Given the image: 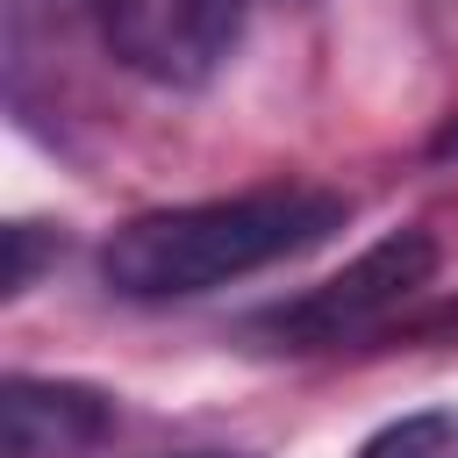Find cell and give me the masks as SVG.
Masks as SVG:
<instances>
[{"instance_id": "1", "label": "cell", "mask_w": 458, "mask_h": 458, "mask_svg": "<svg viewBox=\"0 0 458 458\" xmlns=\"http://www.w3.org/2000/svg\"><path fill=\"white\" fill-rule=\"evenodd\" d=\"M344 222H351V200L336 186H308V179L186 200V208L122 222L100 250V279L122 301H186V293L250 279L265 265H286Z\"/></svg>"}, {"instance_id": "2", "label": "cell", "mask_w": 458, "mask_h": 458, "mask_svg": "<svg viewBox=\"0 0 458 458\" xmlns=\"http://www.w3.org/2000/svg\"><path fill=\"white\" fill-rule=\"evenodd\" d=\"M437 236L429 229H394L372 250H358L336 279L293 293L286 308L258 315V336H272V351H336L358 344L372 329H386L429 279H437Z\"/></svg>"}, {"instance_id": "3", "label": "cell", "mask_w": 458, "mask_h": 458, "mask_svg": "<svg viewBox=\"0 0 458 458\" xmlns=\"http://www.w3.org/2000/svg\"><path fill=\"white\" fill-rule=\"evenodd\" d=\"M107 50L150 86H200L243 36V0H93Z\"/></svg>"}, {"instance_id": "4", "label": "cell", "mask_w": 458, "mask_h": 458, "mask_svg": "<svg viewBox=\"0 0 458 458\" xmlns=\"http://www.w3.org/2000/svg\"><path fill=\"white\" fill-rule=\"evenodd\" d=\"M114 429V401L100 386L79 379H29L14 372L0 386V437L7 458H79L93 444H107Z\"/></svg>"}, {"instance_id": "5", "label": "cell", "mask_w": 458, "mask_h": 458, "mask_svg": "<svg viewBox=\"0 0 458 458\" xmlns=\"http://www.w3.org/2000/svg\"><path fill=\"white\" fill-rule=\"evenodd\" d=\"M358 458H458V408H422L365 437Z\"/></svg>"}, {"instance_id": "6", "label": "cell", "mask_w": 458, "mask_h": 458, "mask_svg": "<svg viewBox=\"0 0 458 458\" xmlns=\"http://www.w3.org/2000/svg\"><path fill=\"white\" fill-rule=\"evenodd\" d=\"M36 250H43V229H36V222H14V229H7V272H0L7 293H21V286L36 279Z\"/></svg>"}, {"instance_id": "7", "label": "cell", "mask_w": 458, "mask_h": 458, "mask_svg": "<svg viewBox=\"0 0 458 458\" xmlns=\"http://www.w3.org/2000/svg\"><path fill=\"white\" fill-rule=\"evenodd\" d=\"M437 157H458V122H451V129L437 136Z\"/></svg>"}, {"instance_id": "8", "label": "cell", "mask_w": 458, "mask_h": 458, "mask_svg": "<svg viewBox=\"0 0 458 458\" xmlns=\"http://www.w3.org/2000/svg\"><path fill=\"white\" fill-rule=\"evenodd\" d=\"M179 458H229V451H179Z\"/></svg>"}, {"instance_id": "9", "label": "cell", "mask_w": 458, "mask_h": 458, "mask_svg": "<svg viewBox=\"0 0 458 458\" xmlns=\"http://www.w3.org/2000/svg\"><path fill=\"white\" fill-rule=\"evenodd\" d=\"M50 7H93V0H50Z\"/></svg>"}]
</instances>
